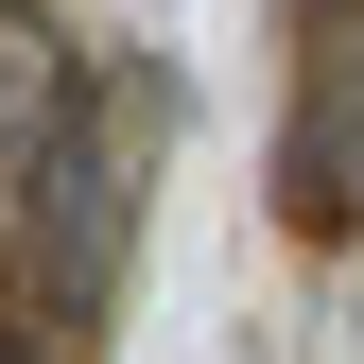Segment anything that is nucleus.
<instances>
[{"mask_svg": "<svg viewBox=\"0 0 364 364\" xmlns=\"http://www.w3.org/2000/svg\"><path fill=\"white\" fill-rule=\"evenodd\" d=\"M278 191H295V225H347L364 208V0H312V35H295Z\"/></svg>", "mask_w": 364, "mask_h": 364, "instance_id": "1", "label": "nucleus"}]
</instances>
